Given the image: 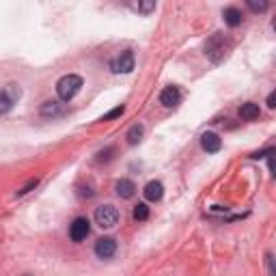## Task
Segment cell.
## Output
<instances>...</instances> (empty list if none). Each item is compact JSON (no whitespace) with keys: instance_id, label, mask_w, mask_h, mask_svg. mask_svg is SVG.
<instances>
[{"instance_id":"obj_1","label":"cell","mask_w":276,"mask_h":276,"mask_svg":"<svg viewBox=\"0 0 276 276\" xmlns=\"http://www.w3.org/2000/svg\"><path fill=\"white\" fill-rule=\"evenodd\" d=\"M82 84H84V82H82L80 76H76V74H67V76H63V78L56 82V93H58V99H61V102H72V99L80 93Z\"/></svg>"},{"instance_id":"obj_2","label":"cell","mask_w":276,"mask_h":276,"mask_svg":"<svg viewBox=\"0 0 276 276\" xmlns=\"http://www.w3.org/2000/svg\"><path fill=\"white\" fill-rule=\"evenodd\" d=\"M95 222L102 229H115L119 222V209L115 205H99L95 209Z\"/></svg>"},{"instance_id":"obj_3","label":"cell","mask_w":276,"mask_h":276,"mask_svg":"<svg viewBox=\"0 0 276 276\" xmlns=\"http://www.w3.org/2000/svg\"><path fill=\"white\" fill-rule=\"evenodd\" d=\"M227 50H229V43L225 41V37H222L220 33H216L214 37L205 43V54H207L214 63H220L222 58L227 56Z\"/></svg>"},{"instance_id":"obj_4","label":"cell","mask_w":276,"mask_h":276,"mask_svg":"<svg viewBox=\"0 0 276 276\" xmlns=\"http://www.w3.org/2000/svg\"><path fill=\"white\" fill-rule=\"evenodd\" d=\"M134 65H136V61H134L132 50H123L119 56L110 61V69H113L115 74H130L134 69Z\"/></svg>"},{"instance_id":"obj_5","label":"cell","mask_w":276,"mask_h":276,"mask_svg":"<svg viewBox=\"0 0 276 276\" xmlns=\"http://www.w3.org/2000/svg\"><path fill=\"white\" fill-rule=\"evenodd\" d=\"M91 233V222L86 218H76L72 222V227H69V237L74 239V242H82V239H86V236Z\"/></svg>"},{"instance_id":"obj_6","label":"cell","mask_w":276,"mask_h":276,"mask_svg":"<svg viewBox=\"0 0 276 276\" xmlns=\"http://www.w3.org/2000/svg\"><path fill=\"white\" fill-rule=\"evenodd\" d=\"M20 97V89L15 84H9L7 89L0 93V115H7L11 108H13L15 99Z\"/></svg>"},{"instance_id":"obj_7","label":"cell","mask_w":276,"mask_h":276,"mask_svg":"<svg viewBox=\"0 0 276 276\" xmlns=\"http://www.w3.org/2000/svg\"><path fill=\"white\" fill-rule=\"evenodd\" d=\"M117 252V242L113 237H99L95 242V255L99 259H110Z\"/></svg>"},{"instance_id":"obj_8","label":"cell","mask_w":276,"mask_h":276,"mask_svg":"<svg viewBox=\"0 0 276 276\" xmlns=\"http://www.w3.org/2000/svg\"><path fill=\"white\" fill-rule=\"evenodd\" d=\"M201 147L207 154H218V151L222 149V140L218 134H214V132H205L203 136H201Z\"/></svg>"},{"instance_id":"obj_9","label":"cell","mask_w":276,"mask_h":276,"mask_svg":"<svg viewBox=\"0 0 276 276\" xmlns=\"http://www.w3.org/2000/svg\"><path fill=\"white\" fill-rule=\"evenodd\" d=\"M181 102V93L177 86H166L162 93H160V104L166 106V108H175Z\"/></svg>"},{"instance_id":"obj_10","label":"cell","mask_w":276,"mask_h":276,"mask_svg":"<svg viewBox=\"0 0 276 276\" xmlns=\"http://www.w3.org/2000/svg\"><path fill=\"white\" fill-rule=\"evenodd\" d=\"M115 190L121 198H132L136 195V186H134V181H130V179H119L115 184Z\"/></svg>"},{"instance_id":"obj_11","label":"cell","mask_w":276,"mask_h":276,"mask_svg":"<svg viewBox=\"0 0 276 276\" xmlns=\"http://www.w3.org/2000/svg\"><path fill=\"white\" fill-rule=\"evenodd\" d=\"M164 197V186L160 181H149V184L145 186V198L147 201H160Z\"/></svg>"},{"instance_id":"obj_12","label":"cell","mask_w":276,"mask_h":276,"mask_svg":"<svg viewBox=\"0 0 276 276\" xmlns=\"http://www.w3.org/2000/svg\"><path fill=\"white\" fill-rule=\"evenodd\" d=\"M259 115H261V110H259V106L257 104H242V108H239V117H242L244 121H257L259 119Z\"/></svg>"},{"instance_id":"obj_13","label":"cell","mask_w":276,"mask_h":276,"mask_svg":"<svg viewBox=\"0 0 276 276\" xmlns=\"http://www.w3.org/2000/svg\"><path fill=\"white\" fill-rule=\"evenodd\" d=\"M222 17H225V22L229 26H239L242 24V11L239 9H236V7H229V9H225V13H222Z\"/></svg>"},{"instance_id":"obj_14","label":"cell","mask_w":276,"mask_h":276,"mask_svg":"<svg viewBox=\"0 0 276 276\" xmlns=\"http://www.w3.org/2000/svg\"><path fill=\"white\" fill-rule=\"evenodd\" d=\"M143 134H145V127L143 125H140V123H136V125H132L130 127V132H127V145H138L140 143V140H143Z\"/></svg>"},{"instance_id":"obj_15","label":"cell","mask_w":276,"mask_h":276,"mask_svg":"<svg viewBox=\"0 0 276 276\" xmlns=\"http://www.w3.org/2000/svg\"><path fill=\"white\" fill-rule=\"evenodd\" d=\"M63 113V108H61V106H58L56 102H45L43 106H41V115H43V117H54V115H61Z\"/></svg>"},{"instance_id":"obj_16","label":"cell","mask_w":276,"mask_h":276,"mask_svg":"<svg viewBox=\"0 0 276 276\" xmlns=\"http://www.w3.org/2000/svg\"><path fill=\"white\" fill-rule=\"evenodd\" d=\"M147 218H149V207L145 203H138L134 207V220H147Z\"/></svg>"},{"instance_id":"obj_17","label":"cell","mask_w":276,"mask_h":276,"mask_svg":"<svg viewBox=\"0 0 276 276\" xmlns=\"http://www.w3.org/2000/svg\"><path fill=\"white\" fill-rule=\"evenodd\" d=\"M123 110H125L123 106H117V108H113L108 115H104V117H102V121H113V119H117V117H121V115H123Z\"/></svg>"},{"instance_id":"obj_18","label":"cell","mask_w":276,"mask_h":276,"mask_svg":"<svg viewBox=\"0 0 276 276\" xmlns=\"http://www.w3.org/2000/svg\"><path fill=\"white\" fill-rule=\"evenodd\" d=\"M138 11H143V13H149V11H154L156 9V2L154 0H147V2H138Z\"/></svg>"},{"instance_id":"obj_19","label":"cell","mask_w":276,"mask_h":276,"mask_svg":"<svg viewBox=\"0 0 276 276\" xmlns=\"http://www.w3.org/2000/svg\"><path fill=\"white\" fill-rule=\"evenodd\" d=\"M248 7L252 11H266L268 9V2H266V0H261V2H257V0H248Z\"/></svg>"},{"instance_id":"obj_20","label":"cell","mask_w":276,"mask_h":276,"mask_svg":"<svg viewBox=\"0 0 276 276\" xmlns=\"http://www.w3.org/2000/svg\"><path fill=\"white\" fill-rule=\"evenodd\" d=\"M37 184H39V181H37V179H33V181H28V184H26L24 188H22V190H17V197H24V195H26V192H31V190H33V188H35V186H37Z\"/></svg>"},{"instance_id":"obj_21","label":"cell","mask_w":276,"mask_h":276,"mask_svg":"<svg viewBox=\"0 0 276 276\" xmlns=\"http://www.w3.org/2000/svg\"><path fill=\"white\" fill-rule=\"evenodd\" d=\"M268 106H270V108H274V106H276V93H270V95H268Z\"/></svg>"}]
</instances>
